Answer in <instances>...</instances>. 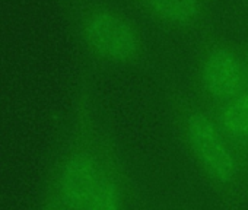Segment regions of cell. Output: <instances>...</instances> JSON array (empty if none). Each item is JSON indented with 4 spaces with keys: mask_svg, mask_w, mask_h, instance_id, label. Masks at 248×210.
Masks as SVG:
<instances>
[{
    "mask_svg": "<svg viewBox=\"0 0 248 210\" xmlns=\"http://www.w3.org/2000/svg\"><path fill=\"white\" fill-rule=\"evenodd\" d=\"M171 120L194 169L223 210L248 209V162L216 116L187 90L171 98Z\"/></svg>",
    "mask_w": 248,
    "mask_h": 210,
    "instance_id": "6da1fadb",
    "label": "cell"
},
{
    "mask_svg": "<svg viewBox=\"0 0 248 210\" xmlns=\"http://www.w3.org/2000/svg\"><path fill=\"white\" fill-rule=\"evenodd\" d=\"M117 156L89 98L83 95L78 104L70 139L54 168L47 197L66 210H80Z\"/></svg>",
    "mask_w": 248,
    "mask_h": 210,
    "instance_id": "7a4b0ae2",
    "label": "cell"
},
{
    "mask_svg": "<svg viewBox=\"0 0 248 210\" xmlns=\"http://www.w3.org/2000/svg\"><path fill=\"white\" fill-rule=\"evenodd\" d=\"M248 89L242 43L204 32L194 56L187 92L212 113Z\"/></svg>",
    "mask_w": 248,
    "mask_h": 210,
    "instance_id": "3957f363",
    "label": "cell"
},
{
    "mask_svg": "<svg viewBox=\"0 0 248 210\" xmlns=\"http://www.w3.org/2000/svg\"><path fill=\"white\" fill-rule=\"evenodd\" d=\"M80 38L88 54L104 64L139 69L148 57V43L140 25L123 11L102 3L82 11Z\"/></svg>",
    "mask_w": 248,
    "mask_h": 210,
    "instance_id": "277c9868",
    "label": "cell"
},
{
    "mask_svg": "<svg viewBox=\"0 0 248 210\" xmlns=\"http://www.w3.org/2000/svg\"><path fill=\"white\" fill-rule=\"evenodd\" d=\"M156 25L177 34H204L210 0H133Z\"/></svg>",
    "mask_w": 248,
    "mask_h": 210,
    "instance_id": "5b68a950",
    "label": "cell"
},
{
    "mask_svg": "<svg viewBox=\"0 0 248 210\" xmlns=\"http://www.w3.org/2000/svg\"><path fill=\"white\" fill-rule=\"evenodd\" d=\"M80 210H135V185L118 156Z\"/></svg>",
    "mask_w": 248,
    "mask_h": 210,
    "instance_id": "8992f818",
    "label": "cell"
},
{
    "mask_svg": "<svg viewBox=\"0 0 248 210\" xmlns=\"http://www.w3.org/2000/svg\"><path fill=\"white\" fill-rule=\"evenodd\" d=\"M213 114L248 162V89L213 111Z\"/></svg>",
    "mask_w": 248,
    "mask_h": 210,
    "instance_id": "52a82bcc",
    "label": "cell"
},
{
    "mask_svg": "<svg viewBox=\"0 0 248 210\" xmlns=\"http://www.w3.org/2000/svg\"><path fill=\"white\" fill-rule=\"evenodd\" d=\"M43 210H66V209H64L63 206H60L59 203H56L54 200H51V198H48V197H47V200H46V204H44Z\"/></svg>",
    "mask_w": 248,
    "mask_h": 210,
    "instance_id": "ba28073f",
    "label": "cell"
},
{
    "mask_svg": "<svg viewBox=\"0 0 248 210\" xmlns=\"http://www.w3.org/2000/svg\"><path fill=\"white\" fill-rule=\"evenodd\" d=\"M242 48H244V57H245V66H247V75H248V35L245 38V41L242 43Z\"/></svg>",
    "mask_w": 248,
    "mask_h": 210,
    "instance_id": "9c48e42d",
    "label": "cell"
}]
</instances>
